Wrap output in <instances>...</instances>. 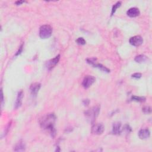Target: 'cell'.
<instances>
[{"label":"cell","instance_id":"23","mask_svg":"<svg viewBox=\"0 0 152 152\" xmlns=\"http://www.w3.org/2000/svg\"><path fill=\"white\" fill-rule=\"evenodd\" d=\"M1 107L3 106V104H4V94H3V89H1Z\"/></svg>","mask_w":152,"mask_h":152},{"label":"cell","instance_id":"21","mask_svg":"<svg viewBox=\"0 0 152 152\" xmlns=\"http://www.w3.org/2000/svg\"><path fill=\"white\" fill-rule=\"evenodd\" d=\"M10 126H11V122H10V123H9V124L7 126V128H5L4 132H3V135H2V137H5V135L7 134V132H8V130H9V128H10Z\"/></svg>","mask_w":152,"mask_h":152},{"label":"cell","instance_id":"11","mask_svg":"<svg viewBox=\"0 0 152 152\" xmlns=\"http://www.w3.org/2000/svg\"><path fill=\"white\" fill-rule=\"evenodd\" d=\"M138 137L141 140H146L150 137V132L149 129H141L139 131L138 133Z\"/></svg>","mask_w":152,"mask_h":152},{"label":"cell","instance_id":"20","mask_svg":"<svg viewBox=\"0 0 152 152\" xmlns=\"http://www.w3.org/2000/svg\"><path fill=\"white\" fill-rule=\"evenodd\" d=\"M141 73H134L133 74L131 77L132 78H134V79H140L141 77Z\"/></svg>","mask_w":152,"mask_h":152},{"label":"cell","instance_id":"8","mask_svg":"<svg viewBox=\"0 0 152 152\" xmlns=\"http://www.w3.org/2000/svg\"><path fill=\"white\" fill-rule=\"evenodd\" d=\"M129 42L132 46H139L143 43V39H142V37L141 36H134L130 38Z\"/></svg>","mask_w":152,"mask_h":152},{"label":"cell","instance_id":"3","mask_svg":"<svg viewBox=\"0 0 152 152\" xmlns=\"http://www.w3.org/2000/svg\"><path fill=\"white\" fill-rule=\"evenodd\" d=\"M52 34V28L48 24L42 26L39 29V36L41 39H48L51 36Z\"/></svg>","mask_w":152,"mask_h":152},{"label":"cell","instance_id":"15","mask_svg":"<svg viewBox=\"0 0 152 152\" xmlns=\"http://www.w3.org/2000/svg\"><path fill=\"white\" fill-rule=\"evenodd\" d=\"M147 57L145 56V55H139L136 56V58L134 59L135 61L138 63H142L145 62L147 60Z\"/></svg>","mask_w":152,"mask_h":152},{"label":"cell","instance_id":"13","mask_svg":"<svg viewBox=\"0 0 152 152\" xmlns=\"http://www.w3.org/2000/svg\"><path fill=\"white\" fill-rule=\"evenodd\" d=\"M112 132L113 134L119 135L121 132V122H117L113 123L112 126Z\"/></svg>","mask_w":152,"mask_h":152},{"label":"cell","instance_id":"6","mask_svg":"<svg viewBox=\"0 0 152 152\" xmlns=\"http://www.w3.org/2000/svg\"><path fill=\"white\" fill-rule=\"evenodd\" d=\"M95 81H96V79L93 76L86 75L84 78L82 82L83 87L84 89H88L95 82Z\"/></svg>","mask_w":152,"mask_h":152},{"label":"cell","instance_id":"7","mask_svg":"<svg viewBox=\"0 0 152 152\" xmlns=\"http://www.w3.org/2000/svg\"><path fill=\"white\" fill-rule=\"evenodd\" d=\"M60 59V55H58L53 59H51L48 61H47L46 63V66L47 69L48 70H51L52 69H53L55 66L58 64Z\"/></svg>","mask_w":152,"mask_h":152},{"label":"cell","instance_id":"2","mask_svg":"<svg viewBox=\"0 0 152 152\" xmlns=\"http://www.w3.org/2000/svg\"><path fill=\"white\" fill-rule=\"evenodd\" d=\"M100 112V107L96 106L87 110L84 112V115L86 118L92 124H93L96 120V118L99 115Z\"/></svg>","mask_w":152,"mask_h":152},{"label":"cell","instance_id":"12","mask_svg":"<svg viewBox=\"0 0 152 152\" xmlns=\"http://www.w3.org/2000/svg\"><path fill=\"white\" fill-rule=\"evenodd\" d=\"M140 14V10L138 8L136 7H132L130 8L128 10L127 12V14L128 16H129L130 17H132V18H134V17H136L137 16H138Z\"/></svg>","mask_w":152,"mask_h":152},{"label":"cell","instance_id":"5","mask_svg":"<svg viewBox=\"0 0 152 152\" xmlns=\"http://www.w3.org/2000/svg\"><path fill=\"white\" fill-rule=\"evenodd\" d=\"M105 131V126L102 123L94 124L92 127L91 132L93 134L100 135Z\"/></svg>","mask_w":152,"mask_h":152},{"label":"cell","instance_id":"14","mask_svg":"<svg viewBox=\"0 0 152 152\" xmlns=\"http://www.w3.org/2000/svg\"><path fill=\"white\" fill-rule=\"evenodd\" d=\"M25 150H26V145L22 140L19 141L14 147V150L15 151H24Z\"/></svg>","mask_w":152,"mask_h":152},{"label":"cell","instance_id":"24","mask_svg":"<svg viewBox=\"0 0 152 152\" xmlns=\"http://www.w3.org/2000/svg\"><path fill=\"white\" fill-rule=\"evenodd\" d=\"M83 103L84 106H88L89 103H90V101L89 99H85L83 101Z\"/></svg>","mask_w":152,"mask_h":152},{"label":"cell","instance_id":"1","mask_svg":"<svg viewBox=\"0 0 152 152\" xmlns=\"http://www.w3.org/2000/svg\"><path fill=\"white\" fill-rule=\"evenodd\" d=\"M56 117L54 113H48L40 119V126L42 128L50 132L52 137L56 135V130L55 128V123Z\"/></svg>","mask_w":152,"mask_h":152},{"label":"cell","instance_id":"25","mask_svg":"<svg viewBox=\"0 0 152 152\" xmlns=\"http://www.w3.org/2000/svg\"><path fill=\"white\" fill-rule=\"evenodd\" d=\"M26 1H16V3H15V4L17 5H21L22 4H23V3H25Z\"/></svg>","mask_w":152,"mask_h":152},{"label":"cell","instance_id":"10","mask_svg":"<svg viewBox=\"0 0 152 152\" xmlns=\"http://www.w3.org/2000/svg\"><path fill=\"white\" fill-rule=\"evenodd\" d=\"M41 87V84L39 83H34L31 85L30 90L32 96H36L37 93L39 92Z\"/></svg>","mask_w":152,"mask_h":152},{"label":"cell","instance_id":"22","mask_svg":"<svg viewBox=\"0 0 152 152\" xmlns=\"http://www.w3.org/2000/svg\"><path fill=\"white\" fill-rule=\"evenodd\" d=\"M23 44H22L20 46V48H19V50H18V51L17 52V53L16 54V55L17 56V55H20L22 52V51H23Z\"/></svg>","mask_w":152,"mask_h":152},{"label":"cell","instance_id":"17","mask_svg":"<svg viewBox=\"0 0 152 152\" xmlns=\"http://www.w3.org/2000/svg\"><path fill=\"white\" fill-rule=\"evenodd\" d=\"M131 99L134 101L138 102H142L146 100V98L142 96H132L131 97Z\"/></svg>","mask_w":152,"mask_h":152},{"label":"cell","instance_id":"9","mask_svg":"<svg viewBox=\"0 0 152 152\" xmlns=\"http://www.w3.org/2000/svg\"><path fill=\"white\" fill-rule=\"evenodd\" d=\"M23 97H24L23 91L20 90L17 94V96L16 100V102L14 104V109H17L18 108H19L22 106Z\"/></svg>","mask_w":152,"mask_h":152},{"label":"cell","instance_id":"4","mask_svg":"<svg viewBox=\"0 0 152 152\" xmlns=\"http://www.w3.org/2000/svg\"><path fill=\"white\" fill-rule=\"evenodd\" d=\"M96 59L93 58H89V59H87V62L88 63H89V64L93 65L94 67H96L99 69V70H100L101 71H103V72H106V73H110V70L109 69H108L107 67H106L105 66L101 64H97L96 63Z\"/></svg>","mask_w":152,"mask_h":152},{"label":"cell","instance_id":"18","mask_svg":"<svg viewBox=\"0 0 152 152\" xmlns=\"http://www.w3.org/2000/svg\"><path fill=\"white\" fill-rule=\"evenodd\" d=\"M76 42L80 45H84L86 44V41H85L83 37H79L78 39L76 40Z\"/></svg>","mask_w":152,"mask_h":152},{"label":"cell","instance_id":"16","mask_svg":"<svg viewBox=\"0 0 152 152\" xmlns=\"http://www.w3.org/2000/svg\"><path fill=\"white\" fill-rule=\"evenodd\" d=\"M121 5V1H118L117 2L116 4H114L112 8V12H111V16H113L115 13L116 12L117 8H118L119 7H120Z\"/></svg>","mask_w":152,"mask_h":152},{"label":"cell","instance_id":"19","mask_svg":"<svg viewBox=\"0 0 152 152\" xmlns=\"http://www.w3.org/2000/svg\"><path fill=\"white\" fill-rule=\"evenodd\" d=\"M142 111L146 114H150L151 112V108L150 107H145L142 109Z\"/></svg>","mask_w":152,"mask_h":152}]
</instances>
